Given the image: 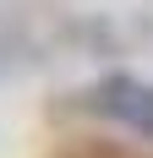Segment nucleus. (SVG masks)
<instances>
[{"label": "nucleus", "instance_id": "f257e3e1", "mask_svg": "<svg viewBox=\"0 0 153 158\" xmlns=\"http://www.w3.org/2000/svg\"><path fill=\"white\" fill-rule=\"evenodd\" d=\"M88 109L109 126L131 131V136H148L153 142V82L148 77H131V71H109L88 87Z\"/></svg>", "mask_w": 153, "mask_h": 158}]
</instances>
